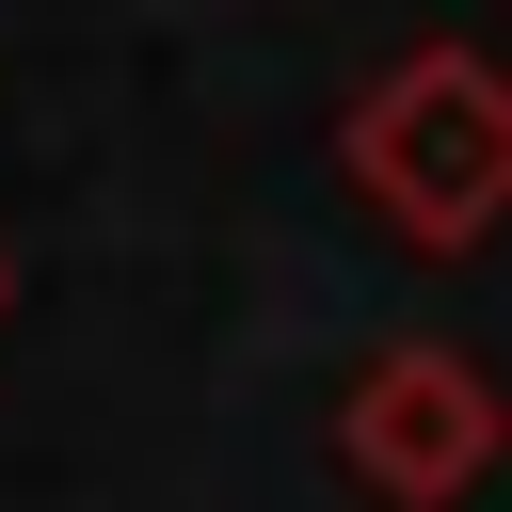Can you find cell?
<instances>
[{"instance_id": "cell-1", "label": "cell", "mask_w": 512, "mask_h": 512, "mask_svg": "<svg viewBox=\"0 0 512 512\" xmlns=\"http://www.w3.org/2000/svg\"><path fill=\"white\" fill-rule=\"evenodd\" d=\"M336 160H352V192H368L416 256L496 240V224H512V64H496V48H400V64L352 96Z\"/></svg>"}, {"instance_id": "cell-2", "label": "cell", "mask_w": 512, "mask_h": 512, "mask_svg": "<svg viewBox=\"0 0 512 512\" xmlns=\"http://www.w3.org/2000/svg\"><path fill=\"white\" fill-rule=\"evenodd\" d=\"M496 448H512V400H496V368H480V352H448V336L368 352V368H352V400H336V464H352L384 512H448Z\"/></svg>"}]
</instances>
